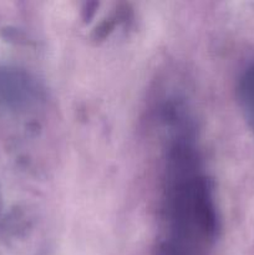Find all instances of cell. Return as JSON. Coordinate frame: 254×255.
I'll use <instances>...</instances> for the list:
<instances>
[{"mask_svg": "<svg viewBox=\"0 0 254 255\" xmlns=\"http://www.w3.org/2000/svg\"><path fill=\"white\" fill-rule=\"evenodd\" d=\"M187 129L167 149L154 255H211L217 223L212 186Z\"/></svg>", "mask_w": 254, "mask_h": 255, "instance_id": "6da1fadb", "label": "cell"}]
</instances>
